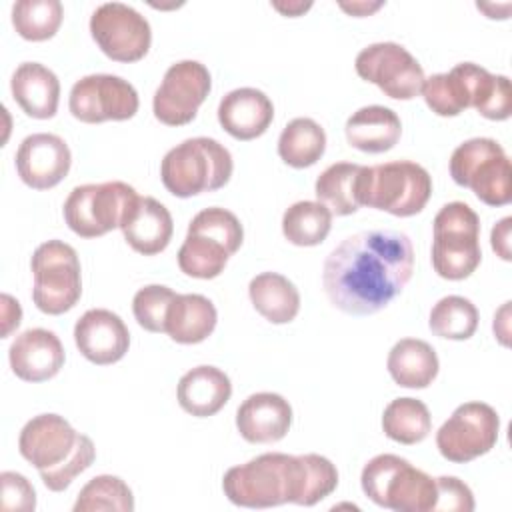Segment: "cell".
I'll use <instances>...</instances> for the list:
<instances>
[{
	"label": "cell",
	"instance_id": "obj_1",
	"mask_svg": "<svg viewBox=\"0 0 512 512\" xmlns=\"http://www.w3.org/2000/svg\"><path fill=\"white\" fill-rule=\"evenodd\" d=\"M414 248L398 230H362L344 238L324 260L322 286L334 308L368 316L386 308L410 282Z\"/></svg>",
	"mask_w": 512,
	"mask_h": 512
},
{
	"label": "cell",
	"instance_id": "obj_2",
	"mask_svg": "<svg viewBox=\"0 0 512 512\" xmlns=\"http://www.w3.org/2000/svg\"><path fill=\"white\" fill-rule=\"evenodd\" d=\"M338 486L336 466L320 454L266 452L232 466L222 478L224 496L242 508L280 504L314 506Z\"/></svg>",
	"mask_w": 512,
	"mask_h": 512
},
{
	"label": "cell",
	"instance_id": "obj_3",
	"mask_svg": "<svg viewBox=\"0 0 512 512\" xmlns=\"http://www.w3.org/2000/svg\"><path fill=\"white\" fill-rule=\"evenodd\" d=\"M18 450L52 492L66 490L96 458L94 442L58 414H38L28 420L20 430Z\"/></svg>",
	"mask_w": 512,
	"mask_h": 512
},
{
	"label": "cell",
	"instance_id": "obj_4",
	"mask_svg": "<svg viewBox=\"0 0 512 512\" xmlns=\"http://www.w3.org/2000/svg\"><path fill=\"white\" fill-rule=\"evenodd\" d=\"M232 170L230 150L208 136H196L176 144L160 162L162 184L178 198L220 190L228 184Z\"/></svg>",
	"mask_w": 512,
	"mask_h": 512
},
{
	"label": "cell",
	"instance_id": "obj_5",
	"mask_svg": "<svg viewBox=\"0 0 512 512\" xmlns=\"http://www.w3.org/2000/svg\"><path fill=\"white\" fill-rule=\"evenodd\" d=\"M242 240L244 228L234 212L220 206L204 208L188 224V234L178 250V266L192 278H216Z\"/></svg>",
	"mask_w": 512,
	"mask_h": 512
},
{
	"label": "cell",
	"instance_id": "obj_6",
	"mask_svg": "<svg viewBox=\"0 0 512 512\" xmlns=\"http://www.w3.org/2000/svg\"><path fill=\"white\" fill-rule=\"evenodd\" d=\"M364 494L394 512H436L438 484L424 470L396 454H378L360 474Z\"/></svg>",
	"mask_w": 512,
	"mask_h": 512
},
{
	"label": "cell",
	"instance_id": "obj_7",
	"mask_svg": "<svg viewBox=\"0 0 512 512\" xmlns=\"http://www.w3.org/2000/svg\"><path fill=\"white\" fill-rule=\"evenodd\" d=\"M430 194L432 178L428 170L412 160L362 166L358 174V204L392 216L406 218L422 212Z\"/></svg>",
	"mask_w": 512,
	"mask_h": 512
},
{
	"label": "cell",
	"instance_id": "obj_8",
	"mask_svg": "<svg viewBox=\"0 0 512 512\" xmlns=\"http://www.w3.org/2000/svg\"><path fill=\"white\" fill-rule=\"evenodd\" d=\"M432 266L446 280L468 278L482 260L480 218L466 202L444 204L432 222Z\"/></svg>",
	"mask_w": 512,
	"mask_h": 512
},
{
	"label": "cell",
	"instance_id": "obj_9",
	"mask_svg": "<svg viewBox=\"0 0 512 512\" xmlns=\"http://www.w3.org/2000/svg\"><path fill=\"white\" fill-rule=\"evenodd\" d=\"M450 176L488 206L512 200V170L504 148L492 138H470L454 148Z\"/></svg>",
	"mask_w": 512,
	"mask_h": 512
},
{
	"label": "cell",
	"instance_id": "obj_10",
	"mask_svg": "<svg viewBox=\"0 0 512 512\" xmlns=\"http://www.w3.org/2000/svg\"><path fill=\"white\" fill-rule=\"evenodd\" d=\"M32 300L44 314L58 316L76 306L82 294V270L76 250L62 240L42 242L30 260Z\"/></svg>",
	"mask_w": 512,
	"mask_h": 512
},
{
	"label": "cell",
	"instance_id": "obj_11",
	"mask_svg": "<svg viewBox=\"0 0 512 512\" xmlns=\"http://www.w3.org/2000/svg\"><path fill=\"white\" fill-rule=\"evenodd\" d=\"M138 192L120 180L76 186L64 200V220L80 238H98L120 228L138 202Z\"/></svg>",
	"mask_w": 512,
	"mask_h": 512
},
{
	"label": "cell",
	"instance_id": "obj_12",
	"mask_svg": "<svg viewBox=\"0 0 512 512\" xmlns=\"http://www.w3.org/2000/svg\"><path fill=\"white\" fill-rule=\"evenodd\" d=\"M500 418L486 402H464L438 428V452L454 464H466L488 454L498 442Z\"/></svg>",
	"mask_w": 512,
	"mask_h": 512
},
{
	"label": "cell",
	"instance_id": "obj_13",
	"mask_svg": "<svg viewBox=\"0 0 512 512\" xmlns=\"http://www.w3.org/2000/svg\"><path fill=\"white\" fill-rule=\"evenodd\" d=\"M354 68L362 80L376 84L394 100L416 98L426 80L420 62L396 42H374L362 48Z\"/></svg>",
	"mask_w": 512,
	"mask_h": 512
},
{
	"label": "cell",
	"instance_id": "obj_14",
	"mask_svg": "<svg viewBox=\"0 0 512 512\" xmlns=\"http://www.w3.org/2000/svg\"><path fill=\"white\" fill-rule=\"evenodd\" d=\"M90 34L98 48L116 62H136L150 50V22L132 6L104 2L90 16Z\"/></svg>",
	"mask_w": 512,
	"mask_h": 512
},
{
	"label": "cell",
	"instance_id": "obj_15",
	"mask_svg": "<svg viewBox=\"0 0 512 512\" xmlns=\"http://www.w3.org/2000/svg\"><path fill=\"white\" fill-rule=\"evenodd\" d=\"M136 88L114 74H88L74 82L68 98L72 116L86 124L130 120L138 112Z\"/></svg>",
	"mask_w": 512,
	"mask_h": 512
},
{
	"label": "cell",
	"instance_id": "obj_16",
	"mask_svg": "<svg viewBox=\"0 0 512 512\" xmlns=\"http://www.w3.org/2000/svg\"><path fill=\"white\" fill-rule=\"evenodd\" d=\"M210 88L212 78L202 62L180 60L166 70L154 92V116L166 126H184L196 118Z\"/></svg>",
	"mask_w": 512,
	"mask_h": 512
},
{
	"label": "cell",
	"instance_id": "obj_17",
	"mask_svg": "<svg viewBox=\"0 0 512 512\" xmlns=\"http://www.w3.org/2000/svg\"><path fill=\"white\" fill-rule=\"evenodd\" d=\"M72 154L64 138L38 132L26 136L16 150V170L20 180L34 190H48L60 184L70 172Z\"/></svg>",
	"mask_w": 512,
	"mask_h": 512
},
{
	"label": "cell",
	"instance_id": "obj_18",
	"mask_svg": "<svg viewBox=\"0 0 512 512\" xmlns=\"http://www.w3.org/2000/svg\"><path fill=\"white\" fill-rule=\"evenodd\" d=\"M74 342L80 354L98 366L124 358L130 346V332L124 320L106 308L86 310L74 324Z\"/></svg>",
	"mask_w": 512,
	"mask_h": 512
},
{
	"label": "cell",
	"instance_id": "obj_19",
	"mask_svg": "<svg viewBox=\"0 0 512 512\" xmlns=\"http://www.w3.org/2000/svg\"><path fill=\"white\" fill-rule=\"evenodd\" d=\"M64 346L46 328H30L14 338L8 350L12 372L24 382H44L54 378L64 366Z\"/></svg>",
	"mask_w": 512,
	"mask_h": 512
},
{
	"label": "cell",
	"instance_id": "obj_20",
	"mask_svg": "<svg viewBox=\"0 0 512 512\" xmlns=\"http://www.w3.org/2000/svg\"><path fill=\"white\" fill-rule=\"evenodd\" d=\"M292 426V406L276 392L250 394L236 410V428L250 444L282 440Z\"/></svg>",
	"mask_w": 512,
	"mask_h": 512
},
{
	"label": "cell",
	"instance_id": "obj_21",
	"mask_svg": "<svg viewBox=\"0 0 512 512\" xmlns=\"http://www.w3.org/2000/svg\"><path fill=\"white\" fill-rule=\"evenodd\" d=\"M272 118V100L258 88L230 90L218 104V122L236 140L262 136L272 124Z\"/></svg>",
	"mask_w": 512,
	"mask_h": 512
},
{
	"label": "cell",
	"instance_id": "obj_22",
	"mask_svg": "<svg viewBox=\"0 0 512 512\" xmlns=\"http://www.w3.org/2000/svg\"><path fill=\"white\" fill-rule=\"evenodd\" d=\"M128 246L144 256L166 250L172 240L174 222L168 208L152 196H140L120 226Z\"/></svg>",
	"mask_w": 512,
	"mask_h": 512
},
{
	"label": "cell",
	"instance_id": "obj_23",
	"mask_svg": "<svg viewBox=\"0 0 512 512\" xmlns=\"http://www.w3.org/2000/svg\"><path fill=\"white\" fill-rule=\"evenodd\" d=\"M232 396V382L226 372L216 366H196L188 370L176 388L178 404L184 412L206 418L214 416L224 408Z\"/></svg>",
	"mask_w": 512,
	"mask_h": 512
},
{
	"label": "cell",
	"instance_id": "obj_24",
	"mask_svg": "<svg viewBox=\"0 0 512 512\" xmlns=\"http://www.w3.org/2000/svg\"><path fill=\"white\" fill-rule=\"evenodd\" d=\"M482 70L474 62H460L450 72L432 74L420 90L426 106L438 116H458L472 106L474 88Z\"/></svg>",
	"mask_w": 512,
	"mask_h": 512
},
{
	"label": "cell",
	"instance_id": "obj_25",
	"mask_svg": "<svg viewBox=\"0 0 512 512\" xmlns=\"http://www.w3.org/2000/svg\"><path fill=\"white\" fill-rule=\"evenodd\" d=\"M12 98L26 116L48 120L58 110L60 80L40 62H22L10 80Z\"/></svg>",
	"mask_w": 512,
	"mask_h": 512
},
{
	"label": "cell",
	"instance_id": "obj_26",
	"mask_svg": "<svg viewBox=\"0 0 512 512\" xmlns=\"http://www.w3.org/2000/svg\"><path fill=\"white\" fill-rule=\"evenodd\" d=\"M344 132L352 148L368 154H380L396 146L402 134V122L394 110L372 104L358 108L346 120Z\"/></svg>",
	"mask_w": 512,
	"mask_h": 512
},
{
	"label": "cell",
	"instance_id": "obj_27",
	"mask_svg": "<svg viewBox=\"0 0 512 512\" xmlns=\"http://www.w3.org/2000/svg\"><path fill=\"white\" fill-rule=\"evenodd\" d=\"M216 322L212 300L202 294H176L166 310L164 332L178 344H198L214 332Z\"/></svg>",
	"mask_w": 512,
	"mask_h": 512
},
{
	"label": "cell",
	"instance_id": "obj_28",
	"mask_svg": "<svg viewBox=\"0 0 512 512\" xmlns=\"http://www.w3.org/2000/svg\"><path fill=\"white\" fill-rule=\"evenodd\" d=\"M388 372L398 386L428 388L438 376V356L434 348L420 338H402L388 352Z\"/></svg>",
	"mask_w": 512,
	"mask_h": 512
},
{
	"label": "cell",
	"instance_id": "obj_29",
	"mask_svg": "<svg viewBox=\"0 0 512 512\" xmlns=\"http://www.w3.org/2000/svg\"><path fill=\"white\" fill-rule=\"evenodd\" d=\"M248 296L256 312L272 324H288L300 310L298 288L278 272H260L248 284Z\"/></svg>",
	"mask_w": 512,
	"mask_h": 512
},
{
	"label": "cell",
	"instance_id": "obj_30",
	"mask_svg": "<svg viewBox=\"0 0 512 512\" xmlns=\"http://www.w3.org/2000/svg\"><path fill=\"white\" fill-rule=\"evenodd\" d=\"M326 150V132L312 118L290 120L278 138V156L292 168L316 164Z\"/></svg>",
	"mask_w": 512,
	"mask_h": 512
},
{
	"label": "cell",
	"instance_id": "obj_31",
	"mask_svg": "<svg viewBox=\"0 0 512 512\" xmlns=\"http://www.w3.org/2000/svg\"><path fill=\"white\" fill-rule=\"evenodd\" d=\"M382 430L398 444H418L432 430L430 410L418 398H394L382 412Z\"/></svg>",
	"mask_w": 512,
	"mask_h": 512
},
{
	"label": "cell",
	"instance_id": "obj_32",
	"mask_svg": "<svg viewBox=\"0 0 512 512\" xmlns=\"http://www.w3.org/2000/svg\"><path fill=\"white\" fill-rule=\"evenodd\" d=\"M360 164L336 162L330 164L314 184V192L320 204H324L336 216L354 214L360 204L356 196V184L360 174Z\"/></svg>",
	"mask_w": 512,
	"mask_h": 512
},
{
	"label": "cell",
	"instance_id": "obj_33",
	"mask_svg": "<svg viewBox=\"0 0 512 512\" xmlns=\"http://www.w3.org/2000/svg\"><path fill=\"white\" fill-rule=\"evenodd\" d=\"M332 228V212L314 200H300L286 208L282 234L294 246H318Z\"/></svg>",
	"mask_w": 512,
	"mask_h": 512
},
{
	"label": "cell",
	"instance_id": "obj_34",
	"mask_svg": "<svg viewBox=\"0 0 512 512\" xmlns=\"http://www.w3.org/2000/svg\"><path fill=\"white\" fill-rule=\"evenodd\" d=\"M64 18L60 0H18L12 6V24L16 32L30 42L52 38Z\"/></svg>",
	"mask_w": 512,
	"mask_h": 512
},
{
	"label": "cell",
	"instance_id": "obj_35",
	"mask_svg": "<svg viewBox=\"0 0 512 512\" xmlns=\"http://www.w3.org/2000/svg\"><path fill=\"white\" fill-rule=\"evenodd\" d=\"M428 326L440 338L468 340L478 328V310L468 298L450 294L432 306Z\"/></svg>",
	"mask_w": 512,
	"mask_h": 512
},
{
	"label": "cell",
	"instance_id": "obj_36",
	"mask_svg": "<svg viewBox=\"0 0 512 512\" xmlns=\"http://www.w3.org/2000/svg\"><path fill=\"white\" fill-rule=\"evenodd\" d=\"M98 512V510H116L132 512L134 496L128 484L112 474H100L88 480L74 502V512Z\"/></svg>",
	"mask_w": 512,
	"mask_h": 512
},
{
	"label": "cell",
	"instance_id": "obj_37",
	"mask_svg": "<svg viewBox=\"0 0 512 512\" xmlns=\"http://www.w3.org/2000/svg\"><path fill=\"white\" fill-rule=\"evenodd\" d=\"M472 108L488 120H506L512 114V88L504 74H490L482 70L472 98Z\"/></svg>",
	"mask_w": 512,
	"mask_h": 512
},
{
	"label": "cell",
	"instance_id": "obj_38",
	"mask_svg": "<svg viewBox=\"0 0 512 512\" xmlns=\"http://www.w3.org/2000/svg\"><path fill=\"white\" fill-rule=\"evenodd\" d=\"M176 292L162 284H148L134 294L132 312L136 322L148 332H164L166 310Z\"/></svg>",
	"mask_w": 512,
	"mask_h": 512
},
{
	"label": "cell",
	"instance_id": "obj_39",
	"mask_svg": "<svg viewBox=\"0 0 512 512\" xmlns=\"http://www.w3.org/2000/svg\"><path fill=\"white\" fill-rule=\"evenodd\" d=\"M2 508L4 510H24L30 512L36 508V492L26 476L18 472H2Z\"/></svg>",
	"mask_w": 512,
	"mask_h": 512
},
{
	"label": "cell",
	"instance_id": "obj_40",
	"mask_svg": "<svg viewBox=\"0 0 512 512\" xmlns=\"http://www.w3.org/2000/svg\"><path fill=\"white\" fill-rule=\"evenodd\" d=\"M438 484V510H448V512H472L474 510V494L456 476H440L436 478Z\"/></svg>",
	"mask_w": 512,
	"mask_h": 512
},
{
	"label": "cell",
	"instance_id": "obj_41",
	"mask_svg": "<svg viewBox=\"0 0 512 512\" xmlns=\"http://www.w3.org/2000/svg\"><path fill=\"white\" fill-rule=\"evenodd\" d=\"M510 224H512V218L506 216V218H502V220L492 228V234H490L492 250H494L502 260H510V258H512V254H510Z\"/></svg>",
	"mask_w": 512,
	"mask_h": 512
},
{
	"label": "cell",
	"instance_id": "obj_42",
	"mask_svg": "<svg viewBox=\"0 0 512 512\" xmlns=\"http://www.w3.org/2000/svg\"><path fill=\"white\" fill-rule=\"evenodd\" d=\"M22 318V308L18 300H14L10 294H2V336L6 338L14 328H18Z\"/></svg>",
	"mask_w": 512,
	"mask_h": 512
},
{
	"label": "cell",
	"instance_id": "obj_43",
	"mask_svg": "<svg viewBox=\"0 0 512 512\" xmlns=\"http://www.w3.org/2000/svg\"><path fill=\"white\" fill-rule=\"evenodd\" d=\"M380 6H382V2H352V4L342 2V4H340V8H342V10L350 12L352 16H358V18H360V16H368V14L376 12Z\"/></svg>",
	"mask_w": 512,
	"mask_h": 512
},
{
	"label": "cell",
	"instance_id": "obj_44",
	"mask_svg": "<svg viewBox=\"0 0 512 512\" xmlns=\"http://www.w3.org/2000/svg\"><path fill=\"white\" fill-rule=\"evenodd\" d=\"M272 6H274L278 12H282L284 16H298V14L306 12V10L312 6V2H288V4L272 2Z\"/></svg>",
	"mask_w": 512,
	"mask_h": 512
}]
</instances>
